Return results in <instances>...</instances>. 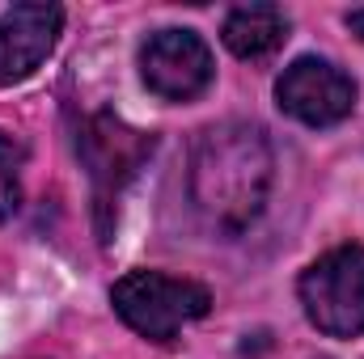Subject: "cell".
<instances>
[{
    "instance_id": "obj_1",
    "label": "cell",
    "mask_w": 364,
    "mask_h": 359,
    "mask_svg": "<svg viewBox=\"0 0 364 359\" xmlns=\"http://www.w3.org/2000/svg\"><path fill=\"white\" fill-rule=\"evenodd\" d=\"M275 182V153L263 127L216 123L191 144L186 190L203 224L220 237H242L267 207Z\"/></svg>"
},
{
    "instance_id": "obj_2",
    "label": "cell",
    "mask_w": 364,
    "mask_h": 359,
    "mask_svg": "<svg viewBox=\"0 0 364 359\" xmlns=\"http://www.w3.org/2000/svg\"><path fill=\"white\" fill-rule=\"evenodd\" d=\"M110 304L127 330L153 343H170L182 326L208 317L212 292L195 279H178L166 270H127L110 287Z\"/></svg>"
},
{
    "instance_id": "obj_3",
    "label": "cell",
    "mask_w": 364,
    "mask_h": 359,
    "mask_svg": "<svg viewBox=\"0 0 364 359\" xmlns=\"http://www.w3.org/2000/svg\"><path fill=\"white\" fill-rule=\"evenodd\" d=\"M296 296L309 326L322 330L326 338L364 334V245L348 241L326 250L318 263L301 270Z\"/></svg>"
},
{
    "instance_id": "obj_4",
    "label": "cell",
    "mask_w": 364,
    "mask_h": 359,
    "mask_svg": "<svg viewBox=\"0 0 364 359\" xmlns=\"http://www.w3.org/2000/svg\"><path fill=\"white\" fill-rule=\"evenodd\" d=\"M153 144H157L153 131H136L110 110H97V114L85 118V127L77 136V153H81V161L90 170L93 207H97V228L102 233H110V211L119 207L123 186L149 161Z\"/></svg>"
},
{
    "instance_id": "obj_5",
    "label": "cell",
    "mask_w": 364,
    "mask_h": 359,
    "mask_svg": "<svg viewBox=\"0 0 364 359\" xmlns=\"http://www.w3.org/2000/svg\"><path fill=\"white\" fill-rule=\"evenodd\" d=\"M275 106L305 127H335L356 110V81L322 55H301L275 81Z\"/></svg>"
},
{
    "instance_id": "obj_6",
    "label": "cell",
    "mask_w": 364,
    "mask_h": 359,
    "mask_svg": "<svg viewBox=\"0 0 364 359\" xmlns=\"http://www.w3.org/2000/svg\"><path fill=\"white\" fill-rule=\"evenodd\" d=\"M140 77L161 101H195L212 85L216 60L195 30H157L140 47Z\"/></svg>"
},
{
    "instance_id": "obj_7",
    "label": "cell",
    "mask_w": 364,
    "mask_h": 359,
    "mask_svg": "<svg viewBox=\"0 0 364 359\" xmlns=\"http://www.w3.org/2000/svg\"><path fill=\"white\" fill-rule=\"evenodd\" d=\"M64 30L60 4H13L0 13V85H17L43 68Z\"/></svg>"
},
{
    "instance_id": "obj_8",
    "label": "cell",
    "mask_w": 364,
    "mask_h": 359,
    "mask_svg": "<svg viewBox=\"0 0 364 359\" xmlns=\"http://www.w3.org/2000/svg\"><path fill=\"white\" fill-rule=\"evenodd\" d=\"M220 38L237 60H263L288 38V13L279 4H237L225 17Z\"/></svg>"
},
{
    "instance_id": "obj_9",
    "label": "cell",
    "mask_w": 364,
    "mask_h": 359,
    "mask_svg": "<svg viewBox=\"0 0 364 359\" xmlns=\"http://www.w3.org/2000/svg\"><path fill=\"white\" fill-rule=\"evenodd\" d=\"M21 165H26V148L0 131V224L17 216L21 207Z\"/></svg>"
},
{
    "instance_id": "obj_10",
    "label": "cell",
    "mask_w": 364,
    "mask_h": 359,
    "mask_svg": "<svg viewBox=\"0 0 364 359\" xmlns=\"http://www.w3.org/2000/svg\"><path fill=\"white\" fill-rule=\"evenodd\" d=\"M348 30L364 38V9H352V13H348Z\"/></svg>"
}]
</instances>
